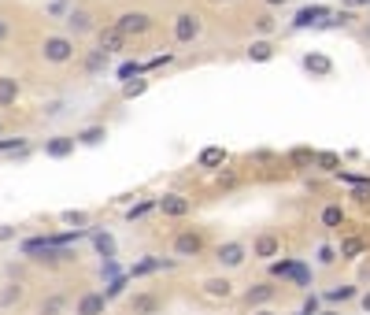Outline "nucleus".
Here are the masks:
<instances>
[{
    "label": "nucleus",
    "mask_w": 370,
    "mask_h": 315,
    "mask_svg": "<svg viewBox=\"0 0 370 315\" xmlns=\"http://www.w3.org/2000/svg\"><path fill=\"white\" fill-rule=\"evenodd\" d=\"M82 56V45L67 37L63 30H48L41 41H37V60L45 63V67H71Z\"/></svg>",
    "instance_id": "obj_1"
},
{
    "label": "nucleus",
    "mask_w": 370,
    "mask_h": 315,
    "mask_svg": "<svg viewBox=\"0 0 370 315\" xmlns=\"http://www.w3.org/2000/svg\"><path fill=\"white\" fill-rule=\"evenodd\" d=\"M167 30H170V41L174 45L189 48V45H196L204 37V15L196 8H178L174 15H170V22H167Z\"/></svg>",
    "instance_id": "obj_2"
},
{
    "label": "nucleus",
    "mask_w": 370,
    "mask_h": 315,
    "mask_svg": "<svg viewBox=\"0 0 370 315\" xmlns=\"http://www.w3.org/2000/svg\"><path fill=\"white\" fill-rule=\"evenodd\" d=\"M111 26L126 37V41H141V37H149L160 22H156V15L149 8H123V11H115Z\"/></svg>",
    "instance_id": "obj_3"
},
{
    "label": "nucleus",
    "mask_w": 370,
    "mask_h": 315,
    "mask_svg": "<svg viewBox=\"0 0 370 315\" xmlns=\"http://www.w3.org/2000/svg\"><path fill=\"white\" fill-rule=\"evenodd\" d=\"M60 22H63V34L74 37L78 45H82L85 37H92V34L100 30V19H97V11H92L89 4H74V8H71Z\"/></svg>",
    "instance_id": "obj_4"
},
{
    "label": "nucleus",
    "mask_w": 370,
    "mask_h": 315,
    "mask_svg": "<svg viewBox=\"0 0 370 315\" xmlns=\"http://www.w3.org/2000/svg\"><path fill=\"white\" fill-rule=\"evenodd\" d=\"M204 253H207V238H204V230H196V227H185L170 238V256L174 260H196Z\"/></svg>",
    "instance_id": "obj_5"
},
{
    "label": "nucleus",
    "mask_w": 370,
    "mask_h": 315,
    "mask_svg": "<svg viewBox=\"0 0 370 315\" xmlns=\"http://www.w3.org/2000/svg\"><path fill=\"white\" fill-rule=\"evenodd\" d=\"M278 282L274 279H259V282H252V286H245L241 290V304L248 308V311H256V308H270L274 300H278Z\"/></svg>",
    "instance_id": "obj_6"
},
{
    "label": "nucleus",
    "mask_w": 370,
    "mask_h": 315,
    "mask_svg": "<svg viewBox=\"0 0 370 315\" xmlns=\"http://www.w3.org/2000/svg\"><path fill=\"white\" fill-rule=\"evenodd\" d=\"M211 260L219 264V271H237V267L248 264V245L237 241V238L219 241V245H215V256H211Z\"/></svg>",
    "instance_id": "obj_7"
},
{
    "label": "nucleus",
    "mask_w": 370,
    "mask_h": 315,
    "mask_svg": "<svg viewBox=\"0 0 370 315\" xmlns=\"http://www.w3.org/2000/svg\"><path fill=\"white\" fill-rule=\"evenodd\" d=\"M156 212L163 219H185V215H193V201L181 193H163V196H156Z\"/></svg>",
    "instance_id": "obj_8"
},
{
    "label": "nucleus",
    "mask_w": 370,
    "mask_h": 315,
    "mask_svg": "<svg viewBox=\"0 0 370 315\" xmlns=\"http://www.w3.org/2000/svg\"><path fill=\"white\" fill-rule=\"evenodd\" d=\"M200 293L207 297V300H233L237 297V282L233 279H226V274H211V279H204L200 282Z\"/></svg>",
    "instance_id": "obj_9"
},
{
    "label": "nucleus",
    "mask_w": 370,
    "mask_h": 315,
    "mask_svg": "<svg viewBox=\"0 0 370 315\" xmlns=\"http://www.w3.org/2000/svg\"><path fill=\"white\" fill-rule=\"evenodd\" d=\"M108 67H111V56L104 48H97V45L82 48V56H78V71H82L85 78H97V74H104Z\"/></svg>",
    "instance_id": "obj_10"
},
{
    "label": "nucleus",
    "mask_w": 370,
    "mask_h": 315,
    "mask_svg": "<svg viewBox=\"0 0 370 315\" xmlns=\"http://www.w3.org/2000/svg\"><path fill=\"white\" fill-rule=\"evenodd\" d=\"M274 256H282V238L270 230L256 234L252 245H248V260H274Z\"/></svg>",
    "instance_id": "obj_11"
},
{
    "label": "nucleus",
    "mask_w": 370,
    "mask_h": 315,
    "mask_svg": "<svg viewBox=\"0 0 370 315\" xmlns=\"http://www.w3.org/2000/svg\"><path fill=\"white\" fill-rule=\"evenodd\" d=\"M108 304L111 300L104 297V290H85L74 300V315H108Z\"/></svg>",
    "instance_id": "obj_12"
},
{
    "label": "nucleus",
    "mask_w": 370,
    "mask_h": 315,
    "mask_svg": "<svg viewBox=\"0 0 370 315\" xmlns=\"http://www.w3.org/2000/svg\"><path fill=\"white\" fill-rule=\"evenodd\" d=\"M130 315H160L163 311V297L156 290H137L134 297H130Z\"/></svg>",
    "instance_id": "obj_13"
},
{
    "label": "nucleus",
    "mask_w": 370,
    "mask_h": 315,
    "mask_svg": "<svg viewBox=\"0 0 370 315\" xmlns=\"http://www.w3.org/2000/svg\"><path fill=\"white\" fill-rule=\"evenodd\" d=\"M92 41H97V48H104V52H108V56H115V52H126V45H130V41H126V37L115 30L111 22H108V26H100V30L92 34Z\"/></svg>",
    "instance_id": "obj_14"
},
{
    "label": "nucleus",
    "mask_w": 370,
    "mask_h": 315,
    "mask_svg": "<svg viewBox=\"0 0 370 315\" xmlns=\"http://www.w3.org/2000/svg\"><path fill=\"white\" fill-rule=\"evenodd\" d=\"M363 253H366V238H363V234H345L341 245H337V260H345V264H355Z\"/></svg>",
    "instance_id": "obj_15"
},
{
    "label": "nucleus",
    "mask_w": 370,
    "mask_h": 315,
    "mask_svg": "<svg viewBox=\"0 0 370 315\" xmlns=\"http://www.w3.org/2000/svg\"><path fill=\"white\" fill-rule=\"evenodd\" d=\"M74 149H78L74 134H56V138L45 141V156H48V160H67V156H74Z\"/></svg>",
    "instance_id": "obj_16"
},
{
    "label": "nucleus",
    "mask_w": 370,
    "mask_h": 315,
    "mask_svg": "<svg viewBox=\"0 0 370 315\" xmlns=\"http://www.w3.org/2000/svg\"><path fill=\"white\" fill-rule=\"evenodd\" d=\"M22 100V82L15 74H0V108H15Z\"/></svg>",
    "instance_id": "obj_17"
},
{
    "label": "nucleus",
    "mask_w": 370,
    "mask_h": 315,
    "mask_svg": "<svg viewBox=\"0 0 370 315\" xmlns=\"http://www.w3.org/2000/svg\"><path fill=\"white\" fill-rule=\"evenodd\" d=\"M348 222V212H345V204H326L322 212H319V227L329 230V234H337L341 227Z\"/></svg>",
    "instance_id": "obj_18"
},
{
    "label": "nucleus",
    "mask_w": 370,
    "mask_h": 315,
    "mask_svg": "<svg viewBox=\"0 0 370 315\" xmlns=\"http://www.w3.org/2000/svg\"><path fill=\"white\" fill-rule=\"evenodd\" d=\"M303 71L311 78H329L334 74V60L322 56V52H308V56H303Z\"/></svg>",
    "instance_id": "obj_19"
},
{
    "label": "nucleus",
    "mask_w": 370,
    "mask_h": 315,
    "mask_svg": "<svg viewBox=\"0 0 370 315\" xmlns=\"http://www.w3.org/2000/svg\"><path fill=\"white\" fill-rule=\"evenodd\" d=\"M226 160H230V152L222 149V145H207V149H200V156H196V167H204V170H219Z\"/></svg>",
    "instance_id": "obj_20"
},
{
    "label": "nucleus",
    "mask_w": 370,
    "mask_h": 315,
    "mask_svg": "<svg viewBox=\"0 0 370 315\" xmlns=\"http://www.w3.org/2000/svg\"><path fill=\"white\" fill-rule=\"evenodd\" d=\"M278 26H282L278 11H259V15H252V34H256V37H274Z\"/></svg>",
    "instance_id": "obj_21"
},
{
    "label": "nucleus",
    "mask_w": 370,
    "mask_h": 315,
    "mask_svg": "<svg viewBox=\"0 0 370 315\" xmlns=\"http://www.w3.org/2000/svg\"><path fill=\"white\" fill-rule=\"evenodd\" d=\"M74 141H78V145H85V149H92V145H104V141H108V126H104V123L82 126V130L74 134Z\"/></svg>",
    "instance_id": "obj_22"
},
{
    "label": "nucleus",
    "mask_w": 370,
    "mask_h": 315,
    "mask_svg": "<svg viewBox=\"0 0 370 315\" xmlns=\"http://www.w3.org/2000/svg\"><path fill=\"white\" fill-rule=\"evenodd\" d=\"M67 308H71L67 293H48L41 304H37V315H67Z\"/></svg>",
    "instance_id": "obj_23"
},
{
    "label": "nucleus",
    "mask_w": 370,
    "mask_h": 315,
    "mask_svg": "<svg viewBox=\"0 0 370 315\" xmlns=\"http://www.w3.org/2000/svg\"><path fill=\"white\" fill-rule=\"evenodd\" d=\"M248 60H252V63L274 60V41H270V37H256V41L248 45Z\"/></svg>",
    "instance_id": "obj_24"
},
{
    "label": "nucleus",
    "mask_w": 370,
    "mask_h": 315,
    "mask_svg": "<svg viewBox=\"0 0 370 315\" xmlns=\"http://www.w3.org/2000/svg\"><path fill=\"white\" fill-rule=\"evenodd\" d=\"M326 300H329V304H345V300H359V286H355V282L334 286V290H326Z\"/></svg>",
    "instance_id": "obj_25"
},
{
    "label": "nucleus",
    "mask_w": 370,
    "mask_h": 315,
    "mask_svg": "<svg viewBox=\"0 0 370 315\" xmlns=\"http://www.w3.org/2000/svg\"><path fill=\"white\" fill-rule=\"evenodd\" d=\"M315 167L326 170V175H334V170H341V156L337 152H315Z\"/></svg>",
    "instance_id": "obj_26"
},
{
    "label": "nucleus",
    "mask_w": 370,
    "mask_h": 315,
    "mask_svg": "<svg viewBox=\"0 0 370 315\" xmlns=\"http://www.w3.org/2000/svg\"><path fill=\"white\" fill-rule=\"evenodd\" d=\"M26 149H30V141H26V138H0V156H15V152H26Z\"/></svg>",
    "instance_id": "obj_27"
},
{
    "label": "nucleus",
    "mask_w": 370,
    "mask_h": 315,
    "mask_svg": "<svg viewBox=\"0 0 370 315\" xmlns=\"http://www.w3.org/2000/svg\"><path fill=\"white\" fill-rule=\"evenodd\" d=\"M26 297V290H22V286L19 282H11L8 286V290L4 293H0V308H11V304H19V300Z\"/></svg>",
    "instance_id": "obj_28"
},
{
    "label": "nucleus",
    "mask_w": 370,
    "mask_h": 315,
    "mask_svg": "<svg viewBox=\"0 0 370 315\" xmlns=\"http://www.w3.org/2000/svg\"><path fill=\"white\" fill-rule=\"evenodd\" d=\"M289 163H293V167H311L315 163V149H293V152H289Z\"/></svg>",
    "instance_id": "obj_29"
},
{
    "label": "nucleus",
    "mask_w": 370,
    "mask_h": 315,
    "mask_svg": "<svg viewBox=\"0 0 370 315\" xmlns=\"http://www.w3.org/2000/svg\"><path fill=\"white\" fill-rule=\"evenodd\" d=\"M144 93H149V78H137V82H126V86H123V97H126V100L144 97Z\"/></svg>",
    "instance_id": "obj_30"
},
{
    "label": "nucleus",
    "mask_w": 370,
    "mask_h": 315,
    "mask_svg": "<svg viewBox=\"0 0 370 315\" xmlns=\"http://www.w3.org/2000/svg\"><path fill=\"white\" fill-rule=\"evenodd\" d=\"M293 267H296V260H282V264H270V279L278 282V279H293Z\"/></svg>",
    "instance_id": "obj_31"
},
{
    "label": "nucleus",
    "mask_w": 370,
    "mask_h": 315,
    "mask_svg": "<svg viewBox=\"0 0 370 315\" xmlns=\"http://www.w3.org/2000/svg\"><path fill=\"white\" fill-rule=\"evenodd\" d=\"M60 219L67 222V227H78V230H85V227H89V212H63Z\"/></svg>",
    "instance_id": "obj_32"
},
{
    "label": "nucleus",
    "mask_w": 370,
    "mask_h": 315,
    "mask_svg": "<svg viewBox=\"0 0 370 315\" xmlns=\"http://www.w3.org/2000/svg\"><path fill=\"white\" fill-rule=\"evenodd\" d=\"M352 201L370 204V178H359V182H355V189H352Z\"/></svg>",
    "instance_id": "obj_33"
},
{
    "label": "nucleus",
    "mask_w": 370,
    "mask_h": 315,
    "mask_svg": "<svg viewBox=\"0 0 370 315\" xmlns=\"http://www.w3.org/2000/svg\"><path fill=\"white\" fill-rule=\"evenodd\" d=\"M11 37H15V22H11L8 15H0V45H8Z\"/></svg>",
    "instance_id": "obj_34"
},
{
    "label": "nucleus",
    "mask_w": 370,
    "mask_h": 315,
    "mask_svg": "<svg viewBox=\"0 0 370 315\" xmlns=\"http://www.w3.org/2000/svg\"><path fill=\"white\" fill-rule=\"evenodd\" d=\"M152 208H156V201H141L137 208H130V212H126V219H130V222H134V219H141V215H149V212H152Z\"/></svg>",
    "instance_id": "obj_35"
},
{
    "label": "nucleus",
    "mask_w": 370,
    "mask_h": 315,
    "mask_svg": "<svg viewBox=\"0 0 370 315\" xmlns=\"http://www.w3.org/2000/svg\"><path fill=\"white\" fill-rule=\"evenodd\" d=\"M315 15H322V8H308V11H300V15L293 19V26H308V22H315Z\"/></svg>",
    "instance_id": "obj_36"
},
{
    "label": "nucleus",
    "mask_w": 370,
    "mask_h": 315,
    "mask_svg": "<svg viewBox=\"0 0 370 315\" xmlns=\"http://www.w3.org/2000/svg\"><path fill=\"white\" fill-rule=\"evenodd\" d=\"M319 311H322V308H319V297H315V293H311L308 300H303V308H300V315H319Z\"/></svg>",
    "instance_id": "obj_37"
},
{
    "label": "nucleus",
    "mask_w": 370,
    "mask_h": 315,
    "mask_svg": "<svg viewBox=\"0 0 370 315\" xmlns=\"http://www.w3.org/2000/svg\"><path fill=\"white\" fill-rule=\"evenodd\" d=\"M263 4V11H282V8H289L293 0H259Z\"/></svg>",
    "instance_id": "obj_38"
},
{
    "label": "nucleus",
    "mask_w": 370,
    "mask_h": 315,
    "mask_svg": "<svg viewBox=\"0 0 370 315\" xmlns=\"http://www.w3.org/2000/svg\"><path fill=\"white\" fill-rule=\"evenodd\" d=\"M355 37H359V41L370 48V19L366 22H359V26H355Z\"/></svg>",
    "instance_id": "obj_39"
},
{
    "label": "nucleus",
    "mask_w": 370,
    "mask_h": 315,
    "mask_svg": "<svg viewBox=\"0 0 370 315\" xmlns=\"http://www.w3.org/2000/svg\"><path fill=\"white\" fill-rule=\"evenodd\" d=\"M319 264H337V248H322V253H319Z\"/></svg>",
    "instance_id": "obj_40"
},
{
    "label": "nucleus",
    "mask_w": 370,
    "mask_h": 315,
    "mask_svg": "<svg viewBox=\"0 0 370 315\" xmlns=\"http://www.w3.org/2000/svg\"><path fill=\"white\" fill-rule=\"evenodd\" d=\"M345 8L355 11V8H370V0H345Z\"/></svg>",
    "instance_id": "obj_41"
},
{
    "label": "nucleus",
    "mask_w": 370,
    "mask_h": 315,
    "mask_svg": "<svg viewBox=\"0 0 370 315\" xmlns=\"http://www.w3.org/2000/svg\"><path fill=\"white\" fill-rule=\"evenodd\" d=\"M15 238V227H0V241H11Z\"/></svg>",
    "instance_id": "obj_42"
},
{
    "label": "nucleus",
    "mask_w": 370,
    "mask_h": 315,
    "mask_svg": "<svg viewBox=\"0 0 370 315\" xmlns=\"http://www.w3.org/2000/svg\"><path fill=\"white\" fill-rule=\"evenodd\" d=\"M359 308L370 315V290H366V293H359Z\"/></svg>",
    "instance_id": "obj_43"
},
{
    "label": "nucleus",
    "mask_w": 370,
    "mask_h": 315,
    "mask_svg": "<svg viewBox=\"0 0 370 315\" xmlns=\"http://www.w3.org/2000/svg\"><path fill=\"white\" fill-rule=\"evenodd\" d=\"M97 248L100 253H111V238H97Z\"/></svg>",
    "instance_id": "obj_44"
},
{
    "label": "nucleus",
    "mask_w": 370,
    "mask_h": 315,
    "mask_svg": "<svg viewBox=\"0 0 370 315\" xmlns=\"http://www.w3.org/2000/svg\"><path fill=\"white\" fill-rule=\"evenodd\" d=\"M248 315H282V311H274V308H256V311H248Z\"/></svg>",
    "instance_id": "obj_45"
},
{
    "label": "nucleus",
    "mask_w": 370,
    "mask_h": 315,
    "mask_svg": "<svg viewBox=\"0 0 370 315\" xmlns=\"http://www.w3.org/2000/svg\"><path fill=\"white\" fill-rule=\"evenodd\" d=\"M319 315H341L337 308H326V311H319Z\"/></svg>",
    "instance_id": "obj_46"
},
{
    "label": "nucleus",
    "mask_w": 370,
    "mask_h": 315,
    "mask_svg": "<svg viewBox=\"0 0 370 315\" xmlns=\"http://www.w3.org/2000/svg\"><path fill=\"white\" fill-rule=\"evenodd\" d=\"M215 4H237V0H215Z\"/></svg>",
    "instance_id": "obj_47"
},
{
    "label": "nucleus",
    "mask_w": 370,
    "mask_h": 315,
    "mask_svg": "<svg viewBox=\"0 0 370 315\" xmlns=\"http://www.w3.org/2000/svg\"><path fill=\"white\" fill-rule=\"evenodd\" d=\"M0 134H4V119H0Z\"/></svg>",
    "instance_id": "obj_48"
}]
</instances>
